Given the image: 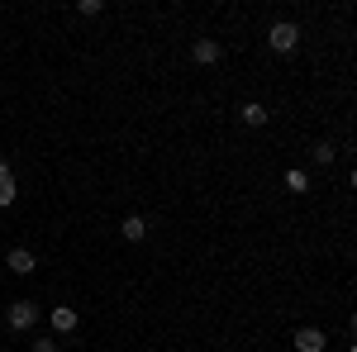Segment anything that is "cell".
I'll return each mask as SVG.
<instances>
[{
    "mask_svg": "<svg viewBox=\"0 0 357 352\" xmlns=\"http://www.w3.org/2000/svg\"><path fill=\"white\" fill-rule=\"evenodd\" d=\"M267 48H272V53H296V48H301V24L276 20V24L267 29Z\"/></svg>",
    "mask_w": 357,
    "mask_h": 352,
    "instance_id": "1",
    "label": "cell"
},
{
    "mask_svg": "<svg viewBox=\"0 0 357 352\" xmlns=\"http://www.w3.org/2000/svg\"><path fill=\"white\" fill-rule=\"evenodd\" d=\"M5 324L20 328V333H24V328H33V324H38V305H33V300H10V309H5Z\"/></svg>",
    "mask_w": 357,
    "mask_h": 352,
    "instance_id": "2",
    "label": "cell"
},
{
    "mask_svg": "<svg viewBox=\"0 0 357 352\" xmlns=\"http://www.w3.org/2000/svg\"><path fill=\"white\" fill-rule=\"evenodd\" d=\"M48 324H53V333H77V324H82V314L72 309V305H53V314H48Z\"/></svg>",
    "mask_w": 357,
    "mask_h": 352,
    "instance_id": "3",
    "label": "cell"
},
{
    "mask_svg": "<svg viewBox=\"0 0 357 352\" xmlns=\"http://www.w3.org/2000/svg\"><path fill=\"white\" fill-rule=\"evenodd\" d=\"M191 57H195V62H200V67H215V62H220V57H224V43H220V38H195Z\"/></svg>",
    "mask_w": 357,
    "mask_h": 352,
    "instance_id": "4",
    "label": "cell"
},
{
    "mask_svg": "<svg viewBox=\"0 0 357 352\" xmlns=\"http://www.w3.org/2000/svg\"><path fill=\"white\" fill-rule=\"evenodd\" d=\"M291 343H296V352H324L329 338H324V328H296V338H291Z\"/></svg>",
    "mask_w": 357,
    "mask_h": 352,
    "instance_id": "5",
    "label": "cell"
},
{
    "mask_svg": "<svg viewBox=\"0 0 357 352\" xmlns=\"http://www.w3.org/2000/svg\"><path fill=\"white\" fill-rule=\"evenodd\" d=\"M5 267L15 271V276H29L38 262H33V252H29V247H10V252H5Z\"/></svg>",
    "mask_w": 357,
    "mask_h": 352,
    "instance_id": "6",
    "label": "cell"
},
{
    "mask_svg": "<svg viewBox=\"0 0 357 352\" xmlns=\"http://www.w3.org/2000/svg\"><path fill=\"white\" fill-rule=\"evenodd\" d=\"M15 195H20V186H15V167L0 162V210H5V205H15Z\"/></svg>",
    "mask_w": 357,
    "mask_h": 352,
    "instance_id": "7",
    "label": "cell"
},
{
    "mask_svg": "<svg viewBox=\"0 0 357 352\" xmlns=\"http://www.w3.org/2000/svg\"><path fill=\"white\" fill-rule=\"evenodd\" d=\"M238 119H243L248 129H262V124H267V105H257V100H248V105L238 109Z\"/></svg>",
    "mask_w": 357,
    "mask_h": 352,
    "instance_id": "8",
    "label": "cell"
},
{
    "mask_svg": "<svg viewBox=\"0 0 357 352\" xmlns=\"http://www.w3.org/2000/svg\"><path fill=\"white\" fill-rule=\"evenodd\" d=\"M119 234H124L129 243H143V234H148V224H143V219H138V215H129V219H124V224H119Z\"/></svg>",
    "mask_w": 357,
    "mask_h": 352,
    "instance_id": "9",
    "label": "cell"
},
{
    "mask_svg": "<svg viewBox=\"0 0 357 352\" xmlns=\"http://www.w3.org/2000/svg\"><path fill=\"white\" fill-rule=\"evenodd\" d=\"M286 190H291V195H305V190H310V176H305L301 167H291V171H286Z\"/></svg>",
    "mask_w": 357,
    "mask_h": 352,
    "instance_id": "10",
    "label": "cell"
},
{
    "mask_svg": "<svg viewBox=\"0 0 357 352\" xmlns=\"http://www.w3.org/2000/svg\"><path fill=\"white\" fill-rule=\"evenodd\" d=\"M310 158H314V167H329L333 162V148H329V143H314V153H310Z\"/></svg>",
    "mask_w": 357,
    "mask_h": 352,
    "instance_id": "11",
    "label": "cell"
},
{
    "mask_svg": "<svg viewBox=\"0 0 357 352\" xmlns=\"http://www.w3.org/2000/svg\"><path fill=\"white\" fill-rule=\"evenodd\" d=\"M77 10H82L86 20H96V15H100V10H105V5H100V0H82V5H77Z\"/></svg>",
    "mask_w": 357,
    "mask_h": 352,
    "instance_id": "12",
    "label": "cell"
},
{
    "mask_svg": "<svg viewBox=\"0 0 357 352\" xmlns=\"http://www.w3.org/2000/svg\"><path fill=\"white\" fill-rule=\"evenodd\" d=\"M33 352H57V338H33Z\"/></svg>",
    "mask_w": 357,
    "mask_h": 352,
    "instance_id": "13",
    "label": "cell"
}]
</instances>
